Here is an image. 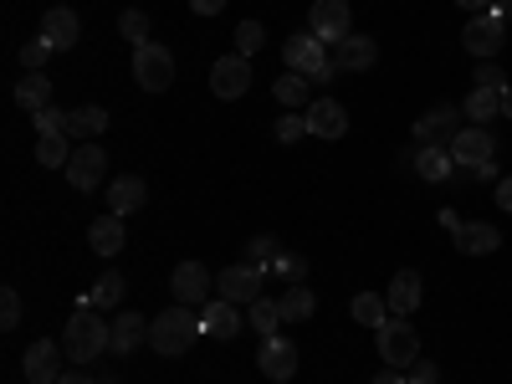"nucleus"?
Segmentation results:
<instances>
[{
  "mask_svg": "<svg viewBox=\"0 0 512 384\" xmlns=\"http://www.w3.org/2000/svg\"><path fill=\"white\" fill-rule=\"evenodd\" d=\"M405 374H410V384H441V369H436L431 359H415Z\"/></svg>",
  "mask_w": 512,
  "mask_h": 384,
  "instance_id": "c03bdc74",
  "label": "nucleus"
},
{
  "mask_svg": "<svg viewBox=\"0 0 512 384\" xmlns=\"http://www.w3.org/2000/svg\"><path fill=\"white\" fill-rule=\"evenodd\" d=\"M103 128H108V113H103L98 103L72 108V113H67V134H72V139H82V144H93V139L103 134Z\"/></svg>",
  "mask_w": 512,
  "mask_h": 384,
  "instance_id": "cd10ccee",
  "label": "nucleus"
},
{
  "mask_svg": "<svg viewBox=\"0 0 512 384\" xmlns=\"http://www.w3.org/2000/svg\"><path fill=\"white\" fill-rule=\"evenodd\" d=\"M77 31H82V26H77V16H72L67 6H52L47 16H41V36L52 41V52H72V47H77Z\"/></svg>",
  "mask_w": 512,
  "mask_h": 384,
  "instance_id": "4be33fe9",
  "label": "nucleus"
},
{
  "mask_svg": "<svg viewBox=\"0 0 512 384\" xmlns=\"http://www.w3.org/2000/svg\"><path fill=\"white\" fill-rule=\"evenodd\" d=\"M262 47H267V26H262V21H241V26H236V52H241V57H256Z\"/></svg>",
  "mask_w": 512,
  "mask_h": 384,
  "instance_id": "c9c22d12",
  "label": "nucleus"
},
{
  "mask_svg": "<svg viewBox=\"0 0 512 384\" xmlns=\"http://www.w3.org/2000/svg\"><path fill=\"white\" fill-rule=\"evenodd\" d=\"M277 308H282V323H303V318L318 313V297H313L308 282H292V287L277 297Z\"/></svg>",
  "mask_w": 512,
  "mask_h": 384,
  "instance_id": "393cba45",
  "label": "nucleus"
},
{
  "mask_svg": "<svg viewBox=\"0 0 512 384\" xmlns=\"http://www.w3.org/2000/svg\"><path fill=\"white\" fill-rule=\"evenodd\" d=\"M169 292H175V303H185V308H205L210 303V272L200 262H180L175 277H169Z\"/></svg>",
  "mask_w": 512,
  "mask_h": 384,
  "instance_id": "2eb2a0df",
  "label": "nucleus"
},
{
  "mask_svg": "<svg viewBox=\"0 0 512 384\" xmlns=\"http://www.w3.org/2000/svg\"><path fill=\"white\" fill-rule=\"evenodd\" d=\"M461 134V108H431L415 118V144H451Z\"/></svg>",
  "mask_w": 512,
  "mask_h": 384,
  "instance_id": "dca6fc26",
  "label": "nucleus"
},
{
  "mask_svg": "<svg viewBox=\"0 0 512 384\" xmlns=\"http://www.w3.org/2000/svg\"><path fill=\"white\" fill-rule=\"evenodd\" d=\"M354 16H349V0H313V11H308V31L323 41V47H338V41L349 36Z\"/></svg>",
  "mask_w": 512,
  "mask_h": 384,
  "instance_id": "0eeeda50",
  "label": "nucleus"
},
{
  "mask_svg": "<svg viewBox=\"0 0 512 384\" xmlns=\"http://www.w3.org/2000/svg\"><path fill=\"white\" fill-rule=\"evenodd\" d=\"M67 159H72V134H41L36 139V164L67 169Z\"/></svg>",
  "mask_w": 512,
  "mask_h": 384,
  "instance_id": "2f4dec72",
  "label": "nucleus"
},
{
  "mask_svg": "<svg viewBox=\"0 0 512 384\" xmlns=\"http://www.w3.org/2000/svg\"><path fill=\"white\" fill-rule=\"evenodd\" d=\"M451 236H456V251H461V256H492V251L502 246V231L487 226V221H461Z\"/></svg>",
  "mask_w": 512,
  "mask_h": 384,
  "instance_id": "aec40b11",
  "label": "nucleus"
},
{
  "mask_svg": "<svg viewBox=\"0 0 512 384\" xmlns=\"http://www.w3.org/2000/svg\"><path fill=\"white\" fill-rule=\"evenodd\" d=\"M241 308L236 303H226V297H210V303L200 308V328H205V338H236L241 333Z\"/></svg>",
  "mask_w": 512,
  "mask_h": 384,
  "instance_id": "6ab92c4d",
  "label": "nucleus"
},
{
  "mask_svg": "<svg viewBox=\"0 0 512 384\" xmlns=\"http://www.w3.org/2000/svg\"><path fill=\"white\" fill-rule=\"evenodd\" d=\"M67 180H72L77 195H93V190L108 180V154H103L98 144H77L72 159H67Z\"/></svg>",
  "mask_w": 512,
  "mask_h": 384,
  "instance_id": "423d86ee",
  "label": "nucleus"
},
{
  "mask_svg": "<svg viewBox=\"0 0 512 384\" xmlns=\"http://www.w3.org/2000/svg\"><path fill=\"white\" fill-rule=\"evenodd\" d=\"M502 41H507V26H502V16H492V11H482L477 21H466V31H461V47L472 52L477 62H492V57L502 52Z\"/></svg>",
  "mask_w": 512,
  "mask_h": 384,
  "instance_id": "1a4fd4ad",
  "label": "nucleus"
},
{
  "mask_svg": "<svg viewBox=\"0 0 512 384\" xmlns=\"http://www.w3.org/2000/svg\"><path fill=\"white\" fill-rule=\"evenodd\" d=\"M190 11H195V16H221L226 0H190Z\"/></svg>",
  "mask_w": 512,
  "mask_h": 384,
  "instance_id": "09e8293b",
  "label": "nucleus"
},
{
  "mask_svg": "<svg viewBox=\"0 0 512 384\" xmlns=\"http://www.w3.org/2000/svg\"><path fill=\"white\" fill-rule=\"evenodd\" d=\"M405 159H410V169H415L425 185H446V180L456 175V159H451L446 144H415Z\"/></svg>",
  "mask_w": 512,
  "mask_h": 384,
  "instance_id": "f8f14e48",
  "label": "nucleus"
},
{
  "mask_svg": "<svg viewBox=\"0 0 512 384\" xmlns=\"http://www.w3.org/2000/svg\"><path fill=\"white\" fill-rule=\"evenodd\" d=\"M88 241H93V251H98V256H118V251H123V241H128L123 216H103V221H93Z\"/></svg>",
  "mask_w": 512,
  "mask_h": 384,
  "instance_id": "c85d7f7f",
  "label": "nucleus"
},
{
  "mask_svg": "<svg viewBox=\"0 0 512 384\" xmlns=\"http://www.w3.org/2000/svg\"><path fill=\"white\" fill-rule=\"evenodd\" d=\"M349 313L359 318V328H384V323H390V318H395V313H390V303H384V297H379V292H359Z\"/></svg>",
  "mask_w": 512,
  "mask_h": 384,
  "instance_id": "7c9ffc66",
  "label": "nucleus"
},
{
  "mask_svg": "<svg viewBox=\"0 0 512 384\" xmlns=\"http://www.w3.org/2000/svg\"><path fill=\"white\" fill-rule=\"evenodd\" d=\"M47 57H52V41L47 36H31L26 47H21V67L26 72H41V67H47Z\"/></svg>",
  "mask_w": 512,
  "mask_h": 384,
  "instance_id": "e433bc0d",
  "label": "nucleus"
},
{
  "mask_svg": "<svg viewBox=\"0 0 512 384\" xmlns=\"http://www.w3.org/2000/svg\"><path fill=\"white\" fill-rule=\"evenodd\" d=\"M118 303H123V277H118V272L98 277V287L82 297V308H118Z\"/></svg>",
  "mask_w": 512,
  "mask_h": 384,
  "instance_id": "f704fd0d",
  "label": "nucleus"
},
{
  "mask_svg": "<svg viewBox=\"0 0 512 384\" xmlns=\"http://www.w3.org/2000/svg\"><path fill=\"white\" fill-rule=\"evenodd\" d=\"M62 349H67V359H72V364H93V359H103V354L113 349V323H108V318H98L93 308L72 313V318H67V338H62Z\"/></svg>",
  "mask_w": 512,
  "mask_h": 384,
  "instance_id": "f03ea898",
  "label": "nucleus"
},
{
  "mask_svg": "<svg viewBox=\"0 0 512 384\" xmlns=\"http://www.w3.org/2000/svg\"><path fill=\"white\" fill-rule=\"evenodd\" d=\"M456 6H466V11H492V16H502V0H456Z\"/></svg>",
  "mask_w": 512,
  "mask_h": 384,
  "instance_id": "de8ad7c7",
  "label": "nucleus"
},
{
  "mask_svg": "<svg viewBox=\"0 0 512 384\" xmlns=\"http://www.w3.org/2000/svg\"><path fill=\"white\" fill-rule=\"evenodd\" d=\"M16 103H21L26 113L52 108V77H47V72H26V77L16 82Z\"/></svg>",
  "mask_w": 512,
  "mask_h": 384,
  "instance_id": "a878e982",
  "label": "nucleus"
},
{
  "mask_svg": "<svg viewBox=\"0 0 512 384\" xmlns=\"http://www.w3.org/2000/svg\"><path fill=\"white\" fill-rule=\"evenodd\" d=\"M246 88H251V57L231 52V57H221L216 67H210V93H216V98L236 103Z\"/></svg>",
  "mask_w": 512,
  "mask_h": 384,
  "instance_id": "9b49d317",
  "label": "nucleus"
},
{
  "mask_svg": "<svg viewBox=\"0 0 512 384\" xmlns=\"http://www.w3.org/2000/svg\"><path fill=\"white\" fill-rule=\"evenodd\" d=\"M282 62H287V72H303L308 82H318V88H323L328 77H338V67L328 62V47H323L313 31L287 36V41H282Z\"/></svg>",
  "mask_w": 512,
  "mask_h": 384,
  "instance_id": "7ed1b4c3",
  "label": "nucleus"
},
{
  "mask_svg": "<svg viewBox=\"0 0 512 384\" xmlns=\"http://www.w3.org/2000/svg\"><path fill=\"white\" fill-rule=\"evenodd\" d=\"M308 134H318V139H344V134H349V113H344V103H338V98H318V103H308Z\"/></svg>",
  "mask_w": 512,
  "mask_h": 384,
  "instance_id": "a211bd4d",
  "label": "nucleus"
},
{
  "mask_svg": "<svg viewBox=\"0 0 512 384\" xmlns=\"http://www.w3.org/2000/svg\"><path fill=\"white\" fill-rule=\"evenodd\" d=\"M492 190H497V195H492V200H497V205H502V210H507V216H512V175H502V180H497V185H492Z\"/></svg>",
  "mask_w": 512,
  "mask_h": 384,
  "instance_id": "49530a36",
  "label": "nucleus"
},
{
  "mask_svg": "<svg viewBox=\"0 0 512 384\" xmlns=\"http://www.w3.org/2000/svg\"><path fill=\"white\" fill-rule=\"evenodd\" d=\"M374 344H379V359L390 364V369H410L420 359V338L405 318H390L384 328H374Z\"/></svg>",
  "mask_w": 512,
  "mask_h": 384,
  "instance_id": "20e7f679",
  "label": "nucleus"
},
{
  "mask_svg": "<svg viewBox=\"0 0 512 384\" xmlns=\"http://www.w3.org/2000/svg\"><path fill=\"white\" fill-rule=\"evenodd\" d=\"M303 134H308V113H282V118H277V139H282V144H297Z\"/></svg>",
  "mask_w": 512,
  "mask_h": 384,
  "instance_id": "58836bf2",
  "label": "nucleus"
},
{
  "mask_svg": "<svg viewBox=\"0 0 512 384\" xmlns=\"http://www.w3.org/2000/svg\"><path fill=\"white\" fill-rule=\"evenodd\" d=\"M262 267H251V262H241V267H226L221 277H216V297H226V303H236V308H251L256 297H267L262 292Z\"/></svg>",
  "mask_w": 512,
  "mask_h": 384,
  "instance_id": "6e6552de",
  "label": "nucleus"
},
{
  "mask_svg": "<svg viewBox=\"0 0 512 384\" xmlns=\"http://www.w3.org/2000/svg\"><path fill=\"white\" fill-rule=\"evenodd\" d=\"M36 134H67V113L41 108V113H36Z\"/></svg>",
  "mask_w": 512,
  "mask_h": 384,
  "instance_id": "a19ab883",
  "label": "nucleus"
},
{
  "mask_svg": "<svg viewBox=\"0 0 512 384\" xmlns=\"http://www.w3.org/2000/svg\"><path fill=\"white\" fill-rule=\"evenodd\" d=\"M246 323L262 333V338H272L277 333V323H282V308H277V297H256L251 303V313H246Z\"/></svg>",
  "mask_w": 512,
  "mask_h": 384,
  "instance_id": "72a5a7b5",
  "label": "nucleus"
},
{
  "mask_svg": "<svg viewBox=\"0 0 512 384\" xmlns=\"http://www.w3.org/2000/svg\"><path fill=\"white\" fill-rule=\"evenodd\" d=\"M144 200H149V190H144L139 175H118V180L108 185V216H134Z\"/></svg>",
  "mask_w": 512,
  "mask_h": 384,
  "instance_id": "5701e85b",
  "label": "nucleus"
},
{
  "mask_svg": "<svg viewBox=\"0 0 512 384\" xmlns=\"http://www.w3.org/2000/svg\"><path fill=\"white\" fill-rule=\"evenodd\" d=\"M328 62L338 67V72H369L374 62H379V47L369 36H359V31H349L344 41H338V47L328 52Z\"/></svg>",
  "mask_w": 512,
  "mask_h": 384,
  "instance_id": "f3484780",
  "label": "nucleus"
},
{
  "mask_svg": "<svg viewBox=\"0 0 512 384\" xmlns=\"http://www.w3.org/2000/svg\"><path fill=\"white\" fill-rule=\"evenodd\" d=\"M477 88H492V93H502V88H507V77H502V67H497V62H477Z\"/></svg>",
  "mask_w": 512,
  "mask_h": 384,
  "instance_id": "79ce46f5",
  "label": "nucleus"
},
{
  "mask_svg": "<svg viewBox=\"0 0 512 384\" xmlns=\"http://www.w3.org/2000/svg\"><path fill=\"white\" fill-rule=\"evenodd\" d=\"M149 344V318L144 313H118L113 318V354H134Z\"/></svg>",
  "mask_w": 512,
  "mask_h": 384,
  "instance_id": "b1692460",
  "label": "nucleus"
},
{
  "mask_svg": "<svg viewBox=\"0 0 512 384\" xmlns=\"http://www.w3.org/2000/svg\"><path fill=\"white\" fill-rule=\"evenodd\" d=\"M272 98H277L282 108H308V103H313V82H308L303 72H282V77L272 82Z\"/></svg>",
  "mask_w": 512,
  "mask_h": 384,
  "instance_id": "bb28decb",
  "label": "nucleus"
},
{
  "mask_svg": "<svg viewBox=\"0 0 512 384\" xmlns=\"http://www.w3.org/2000/svg\"><path fill=\"white\" fill-rule=\"evenodd\" d=\"M16 323H21V292L6 287L0 292V328H16Z\"/></svg>",
  "mask_w": 512,
  "mask_h": 384,
  "instance_id": "ea45409f",
  "label": "nucleus"
},
{
  "mask_svg": "<svg viewBox=\"0 0 512 384\" xmlns=\"http://www.w3.org/2000/svg\"><path fill=\"white\" fill-rule=\"evenodd\" d=\"M57 384H98V379H88V374H72V369H67V374H62Z\"/></svg>",
  "mask_w": 512,
  "mask_h": 384,
  "instance_id": "3c124183",
  "label": "nucleus"
},
{
  "mask_svg": "<svg viewBox=\"0 0 512 384\" xmlns=\"http://www.w3.org/2000/svg\"><path fill=\"white\" fill-rule=\"evenodd\" d=\"M62 344H57V338H36V344L26 349V379L31 384H57L67 369H62Z\"/></svg>",
  "mask_w": 512,
  "mask_h": 384,
  "instance_id": "4468645a",
  "label": "nucleus"
},
{
  "mask_svg": "<svg viewBox=\"0 0 512 384\" xmlns=\"http://www.w3.org/2000/svg\"><path fill=\"white\" fill-rule=\"evenodd\" d=\"M461 113L472 118V123H482V128H487V123L502 113V93H492V88H472V98L461 103Z\"/></svg>",
  "mask_w": 512,
  "mask_h": 384,
  "instance_id": "473e14b6",
  "label": "nucleus"
},
{
  "mask_svg": "<svg viewBox=\"0 0 512 384\" xmlns=\"http://www.w3.org/2000/svg\"><path fill=\"white\" fill-rule=\"evenodd\" d=\"M502 118H512V82L502 88Z\"/></svg>",
  "mask_w": 512,
  "mask_h": 384,
  "instance_id": "603ef678",
  "label": "nucleus"
},
{
  "mask_svg": "<svg viewBox=\"0 0 512 384\" xmlns=\"http://www.w3.org/2000/svg\"><path fill=\"white\" fill-rule=\"evenodd\" d=\"M282 256H287V251L277 246V236H251V241H246V262H251V267H262L267 277H277Z\"/></svg>",
  "mask_w": 512,
  "mask_h": 384,
  "instance_id": "c756f323",
  "label": "nucleus"
},
{
  "mask_svg": "<svg viewBox=\"0 0 512 384\" xmlns=\"http://www.w3.org/2000/svg\"><path fill=\"white\" fill-rule=\"evenodd\" d=\"M134 77L144 93H164L169 82H175V52L159 47V41H144V47H134Z\"/></svg>",
  "mask_w": 512,
  "mask_h": 384,
  "instance_id": "39448f33",
  "label": "nucleus"
},
{
  "mask_svg": "<svg viewBox=\"0 0 512 384\" xmlns=\"http://www.w3.org/2000/svg\"><path fill=\"white\" fill-rule=\"evenodd\" d=\"M472 180H482V185H497L502 180V169H497V159H487V164H477V169H466Z\"/></svg>",
  "mask_w": 512,
  "mask_h": 384,
  "instance_id": "a18cd8bd",
  "label": "nucleus"
},
{
  "mask_svg": "<svg viewBox=\"0 0 512 384\" xmlns=\"http://www.w3.org/2000/svg\"><path fill=\"white\" fill-rule=\"evenodd\" d=\"M451 149V159H456V169H477V164H487V159H497V139L487 134L482 123H466L461 134L446 144Z\"/></svg>",
  "mask_w": 512,
  "mask_h": 384,
  "instance_id": "9d476101",
  "label": "nucleus"
},
{
  "mask_svg": "<svg viewBox=\"0 0 512 384\" xmlns=\"http://www.w3.org/2000/svg\"><path fill=\"white\" fill-rule=\"evenodd\" d=\"M200 333H205V328H200V313L185 308V303H175L169 313H154V323H149V349L164 354V359H180V354L195 349Z\"/></svg>",
  "mask_w": 512,
  "mask_h": 384,
  "instance_id": "f257e3e1",
  "label": "nucleus"
},
{
  "mask_svg": "<svg viewBox=\"0 0 512 384\" xmlns=\"http://www.w3.org/2000/svg\"><path fill=\"white\" fill-rule=\"evenodd\" d=\"M277 277H287V282H303L308 277V256H282V267H277Z\"/></svg>",
  "mask_w": 512,
  "mask_h": 384,
  "instance_id": "37998d69",
  "label": "nucleus"
},
{
  "mask_svg": "<svg viewBox=\"0 0 512 384\" xmlns=\"http://www.w3.org/2000/svg\"><path fill=\"white\" fill-rule=\"evenodd\" d=\"M256 369H262L272 384H287L292 374H297V344L292 338H262V354H256Z\"/></svg>",
  "mask_w": 512,
  "mask_h": 384,
  "instance_id": "ddd939ff",
  "label": "nucleus"
},
{
  "mask_svg": "<svg viewBox=\"0 0 512 384\" xmlns=\"http://www.w3.org/2000/svg\"><path fill=\"white\" fill-rule=\"evenodd\" d=\"M384 303H390L395 318H410V313L420 308V272L400 267V272L390 277V292H384Z\"/></svg>",
  "mask_w": 512,
  "mask_h": 384,
  "instance_id": "412c9836",
  "label": "nucleus"
},
{
  "mask_svg": "<svg viewBox=\"0 0 512 384\" xmlns=\"http://www.w3.org/2000/svg\"><path fill=\"white\" fill-rule=\"evenodd\" d=\"M369 384H410V374H405V369H379Z\"/></svg>",
  "mask_w": 512,
  "mask_h": 384,
  "instance_id": "8fccbe9b",
  "label": "nucleus"
},
{
  "mask_svg": "<svg viewBox=\"0 0 512 384\" xmlns=\"http://www.w3.org/2000/svg\"><path fill=\"white\" fill-rule=\"evenodd\" d=\"M118 31L134 41V47H144V41H149V16H144V11H123V16H118Z\"/></svg>",
  "mask_w": 512,
  "mask_h": 384,
  "instance_id": "4c0bfd02",
  "label": "nucleus"
}]
</instances>
